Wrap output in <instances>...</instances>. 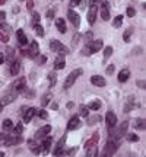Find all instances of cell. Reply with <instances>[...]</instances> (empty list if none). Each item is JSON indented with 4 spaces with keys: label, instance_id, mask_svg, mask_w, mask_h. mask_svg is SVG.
Segmentation results:
<instances>
[{
    "label": "cell",
    "instance_id": "obj_36",
    "mask_svg": "<svg viewBox=\"0 0 146 157\" xmlns=\"http://www.w3.org/2000/svg\"><path fill=\"white\" fill-rule=\"evenodd\" d=\"M34 29H35V34L38 35V36H44V29H43V26L41 25H35L34 26Z\"/></svg>",
    "mask_w": 146,
    "mask_h": 157
},
{
    "label": "cell",
    "instance_id": "obj_53",
    "mask_svg": "<svg viewBox=\"0 0 146 157\" xmlns=\"http://www.w3.org/2000/svg\"><path fill=\"white\" fill-rule=\"evenodd\" d=\"M6 61V57H5V54L3 52H0V64H3V63Z\"/></svg>",
    "mask_w": 146,
    "mask_h": 157
},
{
    "label": "cell",
    "instance_id": "obj_40",
    "mask_svg": "<svg viewBox=\"0 0 146 157\" xmlns=\"http://www.w3.org/2000/svg\"><path fill=\"white\" fill-rule=\"evenodd\" d=\"M34 60L37 64H44L47 58H45V56H38V57H34Z\"/></svg>",
    "mask_w": 146,
    "mask_h": 157
},
{
    "label": "cell",
    "instance_id": "obj_49",
    "mask_svg": "<svg viewBox=\"0 0 146 157\" xmlns=\"http://www.w3.org/2000/svg\"><path fill=\"white\" fill-rule=\"evenodd\" d=\"M0 41H2V42H7V41H9V36L6 34H2V32H0Z\"/></svg>",
    "mask_w": 146,
    "mask_h": 157
},
{
    "label": "cell",
    "instance_id": "obj_44",
    "mask_svg": "<svg viewBox=\"0 0 146 157\" xmlns=\"http://www.w3.org/2000/svg\"><path fill=\"white\" fill-rule=\"evenodd\" d=\"M0 29H2V31H7V32H10V26H9L7 23H5V22L0 23Z\"/></svg>",
    "mask_w": 146,
    "mask_h": 157
},
{
    "label": "cell",
    "instance_id": "obj_39",
    "mask_svg": "<svg viewBox=\"0 0 146 157\" xmlns=\"http://www.w3.org/2000/svg\"><path fill=\"white\" fill-rule=\"evenodd\" d=\"M136 128L137 129H145V119H137L136 121Z\"/></svg>",
    "mask_w": 146,
    "mask_h": 157
},
{
    "label": "cell",
    "instance_id": "obj_15",
    "mask_svg": "<svg viewBox=\"0 0 146 157\" xmlns=\"http://www.w3.org/2000/svg\"><path fill=\"white\" fill-rule=\"evenodd\" d=\"M28 147H29V150L34 153V154H39L41 153V146H39L38 143H37V140H28Z\"/></svg>",
    "mask_w": 146,
    "mask_h": 157
},
{
    "label": "cell",
    "instance_id": "obj_2",
    "mask_svg": "<svg viewBox=\"0 0 146 157\" xmlns=\"http://www.w3.org/2000/svg\"><path fill=\"white\" fill-rule=\"evenodd\" d=\"M117 146H118L117 141H114L112 138H110V140L107 141L105 147H104V150H102L101 157H112L114 153L117 151Z\"/></svg>",
    "mask_w": 146,
    "mask_h": 157
},
{
    "label": "cell",
    "instance_id": "obj_1",
    "mask_svg": "<svg viewBox=\"0 0 146 157\" xmlns=\"http://www.w3.org/2000/svg\"><path fill=\"white\" fill-rule=\"evenodd\" d=\"M82 73H83V71H82V68H75L72 73H70L67 77H66V80H64V84H63V87H64L66 90L70 89L73 84H75V82L78 80V77H80V76H82Z\"/></svg>",
    "mask_w": 146,
    "mask_h": 157
},
{
    "label": "cell",
    "instance_id": "obj_3",
    "mask_svg": "<svg viewBox=\"0 0 146 157\" xmlns=\"http://www.w3.org/2000/svg\"><path fill=\"white\" fill-rule=\"evenodd\" d=\"M50 50L59 52L60 56H62V54H69V48L64 47V45H63L60 41H57V39H51L50 41Z\"/></svg>",
    "mask_w": 146,
    "mask_h": 157
},
{
    "label": "cell",
    "instance_id": "obj_29",
    "mask_svg": "<svg viewBox=\"0 0 146 157\" xmlns=\"http://www.w3.org/2000/svg\"><path fill=\"white\" fill-rule=\"evenodd\" d=\"M98 156V150H96V146L91 147L86 150V157H96Z\"/></svg>",
    "mask_w": 146,
    "mask_h": 157
},
{
    "label": "cell",
    "instance_id": "obj_4",
    "mask_svg": "<svg viewBox=\"0 0 146 157\" xmlns=\"http://www.w3.org/2000/svg\"><path fill=\"white\" fill-rule=\"evenodd\" d=\"M67 17H69V21L72 22V25L75 26V28H79V26H80V17H79V15L73 10V9H69Z\"/></svg>",
    "mask_w": 146,
    "mask_h": 157
},
{
    "label": "cell",
    "instance_id": "obj_24",
    "mask_svg": "<svg viewBox=\"0 0 146 157\" xmlns=\"http://www.w3.org/2000/svg\"><path fill=\"white\" fill-rule=\"evenodd\" d=\"M51 143H53V138L51 137H44V141H43V146H41V148H44V153H48V150H50V146Z\"/></svg>",
    "mask_w": 146,
    "mask_h": 157
},
{
    "label": "cell",
    "instance_id": "obj_55",
    "mask_svg": "<svg viewBox=\"0 0 146 157\" xmlns=\"http://www.w3.org/2000/svg\"><path fill=\"white\" fill-rule=\"evenodd\" d=\"M80 2H82V0H72V5H73V6H78Z\"/></svg>",
    "mask_w": 146,
    "mask_h": 157
},
{
    "label": "cell",
    "instance_id": "obj_37",
    "mask_svg": "<svg viewBox=\"0 0 146 157\" xmlns=\"http://www.w3.org/2000/svg\"><path fill=\"white\" fill-rule=\"evenodd\" d=\"M38 23H39V15L37 12H32V26L38 25Z\"/></svg>",
    "mask_w": 146,
    "mask_h": 157
},
{
    "label": "cell",
    "instance_id": "obj_8",
    "mask_svg": "<svg viewBox=\"0 0 146 157\" xmlns=\"http://www.w3.org/2000/svg\"><path fill=\"white\" fill-rule=\"evenodd\" d=\"M127 128H129V122H127V121H124V122L120 125V128L117 129L116 135H112V137H116L117 140H120L121 137H124V135H126V132H127Z\"/></svg>",
    "mask_w": 146,
    "mask_h": 157
},
{
    "label": "cell",
    "instance_id": "obj_17",
    "mask_svg": "<svg viewBox=\"0 0 146 157\" xmlns=\"http://www.w3.org/2000/svg\"><path fill=\"white\" fill-rule=\"evenodd\" d=\"M56 26H57V29H59V32L66 34L67 26H66V21H64V19H62V17H57V19H56Z\"/></svg>",
    "mask_w": 146,
    "mask_h": 157
},
{
    "label": "cell",
    "instance_id": "obj_7",
    "mask_svg": "<svg viewBox=\"0 0 146 157\" xmlns=\"http://www.w3.org/2000/svg\"><path fill=\"white\" fill-rule=\"evenodd\" d=\"M50 131H51V125H44V127H41V128L37 131V134H35V140L47 137V135L50 134Z\"/></svg>",
    "mask_w": 146,
    "mask_h": 157
},
{
    "label": "cell",
    "instance_id": "obj_52",
    "mask_svg": "<svg viewBox=\"0 0 146 157\" xmlns=\"http://www.w3.org/2000/svg\"><path fill=\"white\" fill-rule=\"evenodd\" d=\"M45 16L48 17V19H51V17L54 16V10H48L47 13H45Z\"/></svg>",
    "mask_w": 146,
    "mask_h": 157
},
{
    "label": "cell",
    "instance_id": "obj_11",
    "mask_svg": "<svg viewBox=\"0 0 146 157\" xmlns=\"http://www.w3.org/2000/svg\"><path fill=\"white\" fill-rule=\"evenodd\" d=\"M80 125H82V124H80V119H79L78 117H73L67 124V131H73V129L80 128Z\"/></svg>",
    "mask_w": 146,
    "mask_h": 157
},
{
    "label": "cell",
    "instance_id": "obj_33",
    "mask_svg": "<svg viewBox=\"0 0 146 157\" xmlns=\"http://www.w3.org/2000/svg\"><path fill=\"white\" fill-rule=\"evenodd\" d=\"M121 23H123V16H121V15H118V16H116V19H114L112 26H114V28H120V26H121Z\"/></svg>",
    "mask_w": 146,
    "mask_h": 157
},
{
    "label": "cell",
    "instance_id": "obj_14",
    "mask_svg": "<svg viewBox=\"0 0 146 157\" xmlns=\"http://www.w3.org/2000/svg\"><path fill=\"white\" fill-rule=\"evenodd\" d=\"M5 143V146L6 147H9V146H15V144H19V143H22V137H6V140L3 141Z\"/></svg>",
    "mask_w": 146,
    "mask_h": 157
},
{
    "label": "cell",
    "instance_id": "obj_16",
    "mask_svg": "<svg viewBox=\"0 0 146 157\" xmlns=\"http://www.w3.org/2000/svg\"><path fill=\"white\" fill-rule=\"evenodd\" d=\"M98 140H99V134H98V132H95V134H92V137H91V140H88L86 143H85V148L88 150V148H91V147L96 146V143H98Z\"/></svg>",
    "mask_w": 146,
    "mask_h": 157
},
{
    "label": "cell",
    "instance_id": "obj_12",
    "mask_svg": "<svg viewBox=\"0 0 146 157\" xmlns=\"http://www.w3.org/2000/svg\"><path fill=\"white\" fill-rule=\"evenodd\" d=\"M91 83L96 86V87H104L105 86V78L102 76H92L91 77Z\"/></svg>",
    "mask_w": 146,
    "mask_h": 157
},
{
    "label": "cell",
    "instance_id": "obj_48",
    "mask_svg": "<svg viewBox=\"0 0 146 157\" xmlns=\"http://www.w3.org/2000/svg\"><path fill=\"white\" fill-rule=\"evenodd\" d=\"M130 35H132V29H127V31H126V32H124V41H126V42H127V41H129L130 39Z\"/></svg>",
    "mask_w": 146,
    "mask_h": 157
},
{
    "label": "cell",
    "instance_id": "obj_38",
    "mask_svg": "<svg viewBox=\"0 0 146 157\" xmlns=\"http://www.w3.org/2000/svg\"><path fill=\"white\" fill-rule=\"evenodd\" d=\"M101 121V117H98V115H95V117H92L88 119V125H94L95 122H99Z\"/></svg>",
    "mask_w": 146,
    "mask_h": 157
},
{
    "label": "cell",
    "instance_id": "obj_57",
    "mask_svg": "<svg viewBox=\"0 0 146 157\" xmlns=\"http://www.w3.org/2000/svg\"><path fill=\"white\" fill-rule=\"evenodd\" d=\"M32 6H34V2H32V0H28V9H32Z\"/></svg>",
    "mask_w": 146,
    "mask_h": 157
},
{
    "label": "cell",
    "instance_id": "obj_43",
    "mask_svg": "<svg viewBox=\"0 0 146 157\" xmlns=\"http://www.w3.org/2000/svg\"><path fill=\"white\" fill-rule=\"evenodd\" d=\"M89 42H92V32H86V35H85V44H89Z\"/></svg>",
    "mask_w": 146,
    "mask_h": 157
},
{
    "label": "cell",
    "instance_id": "obj_35",
    "mask_svg": "<svg viewBox=\"0 0 146 157\" xmlns=\"http://www.w3.org/2000/svg\"><path fill=\"white\" fill-rule=\"evenodd\" d=\"M48 80H50V86L53 87V86L56 84V82H57V76H56V73H54V71L48 74Z\"/></svg>",
    "mask_w": 146,
    "mask_h": 157
},
{
    "label": "cell",
    "instance_id": "obj_61",
    "mask_svg": "<svg viewBox=\"0 0 146 157\" xmlns=\"http://www.w3.org/2000/svg\"><path fill=\"white\" fill-rule=\"evenodd\" d=\"M6 17V13L5 12H0V19H5Z\"/></svg>",
    "mask_w": 146,
    "mask_h": 157
},
{
    "label": "cell",
    "instance_id": "obj_62",
    "mask_svg": "<svg viewBox=\"0 0 146 157\" xmlns=\"http://www.w3.org/2000/svg\"><path fill=\"white\" fill-rule=\"evenodd\" d=\"M2 111H3V105L0 103V113H2Z\"/></svg>",
    "mask_w": 146,
    "mask_h": 157
},
{
    "label": "cell",
    "instance_id": "obj_23",
    "mask_svg": "<svg viewBox=\"0 0 146 157\" xmlns=\"http://www.w3.org/2000/svg\"><path fill=\"white\" fill-rule=\"evenodd\" d=\"M130 77V71L129 68H123L120 73H118V82H121V83H124V82H127Z\"/></svg>",
    "mask_w": 146,
    "mask_h": 157
},
{
    "label": "cell",
    "instance_id": "obj_10",
    "mask_svg": "<svg viewBox=\"0 0 146 157\" xmlns=\"http://www.w3.org/2000/svg\"><path fill=\"white\" fill-rule=\"evenodd\" d=\"M25 86H26V78L21 77L13 83V89L16 90V92H23V90H25Z\"/></svg>",
    "mask_w": 146,
    "mask_h": 157
},
{
    "label": "cell",
    "instance_id": "obj_50",
    "mask_svg": "<svg viewBox=\"0 0 146 157\" xmlns=\"http://www.w3.org/2000/svg\"><path fill=\"white\" fill-rule=\"evenodd\" d=\"M112 73H114V66H112V64H110V66L107 67V74H108V76H111Z\"/></svg>",
    "mask_w": 146,
    "mask_h": 157
},
{
    "label": "cell",
    "instance_id": "obj_64",
    "mask_svg": "<svg viewBox=\"0 0 146 157\" xmlns=\"http://www.w3.org/2000/svg\"><path fill=\"white\" fill-rule=\"evenodd\" d=\"M6 0H0V5H2V3H5Z\"/></svg>",
    "mask_w": 146,
    "mask_h": 157
},
{
    "label": "cell",
    "instance_id": "obj_5",
    "mask_svg": "<svg viewBox=\"0 0 146 157\" xmlns=\"http://www.w3.org/2000/svg\"><path fill=\"white\" fill-rule=\"evenodd\" d=\"M101 17L104 21L110 19V5L107 0H101Z\"/></svg>",
    "mask_w": 146,
    "mask_h": 157
},
{
    "label": "cell",
    "instance_id": "obj_56",
    "mask_svg": "<svg viewBox=\"0 0 146 157\" xmlns=\"http://www.w3.org/2000/svg\"><path fill=\"white\" fill-rule=\"evenodd\" d=\"M75 153H76V147H73L72 150H70V151H69V156H73V154H75Z\"/></svg>",
    "mask_w": 146,
    "mask_h": 157
},
{
    "label": "cell",
    "instance_id": "obj_21",
    "mask_svg": "<svg viewBox=\"0 0 146 157\" xmlns=\"http://www.w3.org/2000/svg\"><path fill=\"white\" fill-rule=\"evenodd\" d=\"M66 67V60H64V57L60 56L56 58V61H54V68L56 70H63V68Z\"/></svg>",
    "mask_w": 146,
    "mask_h": 157
},
{
    "label": "cell",
    "instance_id": "obj_51",
    "mask_svg": "<svg viewBox=\"0 0 146 157\" xmlns=\"http://www.w3.org/2000/svg\"><path fill=\"white\" fill-rule=\"evenodd\" d=\"M79 38H80V34H76V35H75V38L72 39V44H73V45H76V44H78Z\"/></svg>",
    "mask_w": 146,
    "mask_h": 157
},
{
    "label": "cell",
    "instance_id": "obj_27",
    "mask_svg": "<svg viewBox=\"0 0 146 157\" xmlns=\"http://www.w3.org/2000/svg\"><path fill=\"white\" fill-rule=\"evenodd\" d=\"M29 51H31L32 57L38 56V42H37V41H32V42H31V48H29Z\"/></svg>",
    "mask_w": 146,
    "mask_h": 157
},
{
    "label": "cell",
    "instance_id": "obj_19",
    "mask_svg": "<svg viewBox=\"0 0 146 157\" xmlns=\"http://www.w3.org/2000/svg\"><path fill=\"white\" fill-rule=\"evenodd\" d=\"M16 99V93H9V95H6L2 98V101H0V103L3 105V106H6V105H9V103H12V102Z\"/></svg>",
    "mask_w": 146,
    "mask_h": 157
},
{
    "label": "cell",
    "instance_id": "obj_42",
    "mask_svg": "<svg viewBox=\"0 0 146 157\" xmlns=\"http://www.w3.org/2000/svg\"><path fill=\"white\" fill-rule=\"evenodd\" d=\"M22 131H23V125H22V122L16 124V127H15V132H16V134H21Z\"/></svg>",
    "mask_w": 146,
    "mask_h": 157
},
{
    "label": "cell",
    "instance_id": "obj_60",
    "mask_svg": "<svg viewBox=\"0 0 146 157\" xmlns=\"http://www.w3.org/2000/svg\"><path fill=\"white\" fill-rule=\"evenodd\" d=\"M25 95L28 96V98H32V96H34V92L31 90V92H28V93H25Z\"/></svg>",
    "mask_w": 146,
    "mask_h": 157
},
{
    "label": "cell",
    "instance_id": "obj_47",
    "mask_svg": "<svg viewBox=\"0 0 146 157\" xmlns=\"http://www.w3.org/2000/svg\"><path fill=\"white\" fill-rule=\"evenodd\" d=\"M136 15V10L133 9V7H127V16H130V17H133Z\"/></svg>",
    "mask_w": 146,
    "mask_h": 157
},
{
    "label": "cell",
    "instance_id": "obj_28",
    "mask_svg": "<svg viewBox=\"0 0 146 157\" xmlns=\"http://www.w3.org/2000/svg\"><path fill=\"white\" fill-rule=\"evenodd\" d=\"M79 115L83 118H88L89 117V109L85 106V105H80V106H79Z\"/></svg>",
    "mask_w": 146,
    "mask_h": 157
},
{
    "label": "cell",
    "instance_id": "obj_45",
    "mask_svg": "<svg viewBox=\"0 0 146 157\" xmlns=\"http://www.w3.org/2000/svg\"><path fill=\"white\" fill-rule=\"evenodd\" d=\"M82 52H83L85 56H91V54H92V52H91V48H89V44H85V48Z\"/></svg>",
    "mask_w": 146,
    "mask_h": 157
},
{
    "label": "cell",
    "instance_id": "obj_25",
    "mask_svg": "<svg viewBox=\"0 0 146 157\" xmlns=\"http://www.w3.org/2000/svg\"><path fill=\"white\" fill-rule=\"evenodd\" d=\"M19 70H21V64H19V61H15L10 63V74L12 76H16L18 73H19Z\"/></svg>",
    "mask_w": 146,
    "mask_h": 157
},
{
    "label": "cell",
    "instance_id": "obj_58",
    "mask_svg": "<svg viewBox=\"0 0 146 157\" xmlns=\"http://www.w3.org/2000/svg\"><path fill=\"white\" fill-rule=\"evenodd\" d=\"M6 137H7L6 134H2V132H0V141H5V140H6Z\"/></svg>",
    "mask_w": 146,
    "mask_h": 157
},
{
    "label": "cell",
    "instance_id": "obj_31",
    "mask_svg": "<svg viewBox=\"0 0 146 157\" xmlns=\"http://www.w3.org/2000/svg\"><path fill=\"white\" fill-rule=\"evenodd\" d=\"M50 101H51V93L48 92V93H45V95L43 96V99H41V105H43V106H47V105L50 103Z\"/></svg>",
    "mask_w": 146,
    "mask_h": 157
},
{
    "label": "cell",
    "instance_id": "obj_34",
    "mask_svg": "<svg viewBox=\"0 0 146 157\" xmlns=\"http://www.w3.org/2000/svg\"><path fill=\"white\" fill-rule=\"evenodd\" d=\"M111 56H112V47H107V48L104 50V61H107Z\"/></svg>",
    "mask_w": 146,
    "mask_h": 157
},
{
    "label": "cell",
    "instance_id": "obj_54",
    "mask_svg": "<svg viewBox=\"0 0 146 157\" xmlns=\"http://www.w3.org/2000/svg\"><path fill=\"white\" fill-rule=\"evenodd\" d=\"M101 0H89V3H91V6H95L96 3H99Z\"/></svg>",
    "mask_w": 146,
    "mask_h": 157
},
{
    "label": "cell",
    "instance_id": "obj_63",
    "mask_svg": "<svg viewBox=\"0 0 146 157\" xmlns=\"http://www.w3.org/2000/svg\"><path fill=\"white\" fill-rule=\"evenodd\" d=\"M0 157H5V153L3 151H0Z\"/></svg>",
    "mask_w": 146,
    "mask_h": 157
},
{
    "label": "cell",
    "instance_id": "obj_18",
    "mask_svg": "<svg viewBox=\"0 0 146 157\" xmlns=\"http://www.w3.org/2000/svg\"><path fill=\"white\" fill-rule=\"evenodd\" d=\"M64 141H66V135H64V137H63L62 140L59 141V144H57V147H56V150H54V156L60 157V156H63V154H64V150H63V146H64Z\"/></svg>",
    "mask_w": 146,
    "mask_h": 157
},
{
    "label": "cell",
    "instance_id": "obj_20",
    "mask_svg": "<svg viewBox=\"0 0 146 157\" xmlns=\"http://www.w3.org/2000/svg\"><path fill=\"white\" fill-rule=\"evenodd\" d=\"M35 113H37V109H35V108H28V109H26V112H25V115H23V119H22V121L28 124L29 121L32 119V117H34Z\"/></svg>",
    "mask_w": 146,
    "mask_h": 157
},
{
    "label": "cell",
    "instance_id": "obj_41",
    "mask_svg": "<svg viewBox=\"0 0 146 157\" xmlns=\"http://www.w3.org/2000/svg\"><path fill=\"white\" fill-rule=\"evenodd\" d=\"M127 140H129L130 143H132V141H133V143H136V141H139V137H137L136 134H129V135H127Z\"/></svg>",
    "mask_w": 146,
    "mask_h": 157
},
{
    "label": "cell",
    "instance_id": "obj_9",
    "mask_svg": "<svg viewBox=\"0 0 146 157\" xmlns=\"http://www.w3.org/2000/svg\"><path fill=\"white\" fill-rule=\"evenodd\" d=\"M105 121H107L108 128H110V129L114 128V127L117 125V117H116V113H114V112H108L107 117H105Z\"/></svg>",
    "mask_w": 146,
    "mask_h": 157
},
{
    "label": "cell",
    "instance_id": "obj_46",
    "mask_svg": "<svg viewBox=\"0 0 146 157\" xmlns=\"http://www.w3.org/2000/svg\"><path fill=\"white\" fill-rule=\"evenodd\" d=\"M38 117H39V118H43V119H47V118H48V113L45 112L44 109H41V111L38 112Z\"/></svg>",
    "mask_w": 146,
    "mask_h": 157
},
{
    "label": "cell",
    "instance_id": "obj_30",
    "mask_svg": "<svg viewBox=\"0 0 146 157\" xmlns=\"http://www.w3.org/2000/svg\"><path fill=\"white\" fill-rule=\"evenodd\" d=\"M2 125H3V129H5V131H10V129H13V122H12L10 119H5Z\"/></svg>",
    "mask_w": 146,
    "mask_h": 157
},
{
    "label": "cell",
    "instance_id": "obj_22",
    "mask_svg": "<svg viewBox=\"0 0 146 157\" xmlns=\"http://www.w3.org/2000/svg\"><path fill=\"white\" fill-rule=\"evenodd\" d=\"M16 36H18V41H19V44L21 45L28 44V38H26V35H25V32H23L22 29H18L16 31Z\"/></svg>",
    "mask_w": 146,
    "mask_h": 157
},
{
    "label": "cell",
    "instance_id": "obj_32",
    "mask_svg": "<svg viewBox=\"0 0 146 157\" xmlns=\"http://www.w3.org/2000/svg\"><path fill=\"white\" fill-rule=\"evenodd\" d=\"M101 108V101H94L89 103V106H88V109H92V111H98Z\"/></svg>",
    "mask_w": 146,
    "mask_h": 157
},
{
    "label": "cell",
    "instance_id": "obj_13",
    "mask_svg": "<svg viewBox=\"0 0 146 157\" xmlns=\"http://www.w3.org/2000/svg\"><path fill=\"white\" fill-rule=\"evenodd\" d=\"M102 45H104L102 39H96V41H92V42H89L91 52H92V54H94V52H98V51L102 48Z\"/></svg>",
    "mask_w": 146,
    "mask_h": 157
},
{
    "label": "cell",
    "instance_id": "obj_59",
    "mask_svg": "<svg viewBox=\"0 0 146 157\" xmlns=\"http://www.w3.org/2000/svg\"><path fill=\"white\" fill-rule=\"evenodd\" d=\"M137 86H140V87H143V89H145V82H137Z\"/></svg>",
    "mask_w": 146,
    "mask_h": 157
},
{
    "label": "cell",
    "instance_id": "obj_6",
    "mask_svg": "<svg viewBox=\"0 0 146 157\" xmlns=\"http://www.w3.org/2000/svg\"><path fill=\"white\" fill-rule=\"evenodd\" d=\"M96 15H98V9H96V6H91L89 10H88V23H89V25H94V23H95Z\"/></svg>",
    "mask_w": 146,
    "mask_h": 157
},
{
    "label": "cell",
    "instance_id": "obj_26",
    "mask_svg": "<svg viewBox=\"0 0 146 157\" xmlns=\"http://www.w3.org/2000/svg\"><path fill=\"white\" fill-rule=\"evenodd\" d=\"M5 57H6V60H9L10 63H13V61H15V50H13V48H10V47H7V48H6Z\"/></svg>",
    "mask_w": 146,
    "mask_h": 157
}]
</instances>
